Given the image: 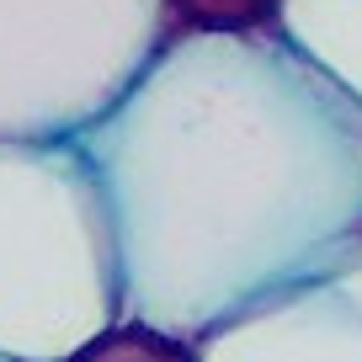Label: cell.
<instances>
[{
	"label": "cell",
	"mask_w": 362,
	"mask_h": 362,
	"mask_svg": "<svg viewBox=\"0 0 362 362\" xmlns=\"http://www.w3.org/2000/svg\"><path fill=\"white\" fill-rule=\"evenodd\" d=\"M176 33H272L283 0H165Z\"/></svg>",
	"instance_id": "7"
},
{
	"label": "cell",
	"mask_w": 362,
	"mask_h": 362,
	"mask_svg": "<svg viewBox=\"0 0 362 362\" xmlns=\"http://www.w3.org/2000/svg\"><path fill=\"white\" fill-rule=\"evenodd\" d=\"M117 320V245L80 149L0 144V362H64Z\"/></svg>",
	"instance_id": "2"
},
{
	"label": "cell",
	"mask_w": 362,
	"mask_h": 362,
	"mask_svg": "<svg viewBox=\"0 0 362 362\" xmlns=\"http://www.w3.org/2000/svg\"><path fill=\"white\" fill-rule=\"evenodd\" d=\"M123 320L203 341L362 235V107L277 33H176L75 139Z\"/></svg>",
	"instance_id": "1"
},
{
	"label": "cell",
	"mask_w": 362,
	"mask_h": 362,
	"mask_svg": "<svg viewBox=\"0 0 362 362\" xmlns=\"http://www.w3.org/2000/svg\"><path fill=\"white\" fill-rule=\"evenodd\" d=\"M203 362H362V235L341 256L224 320L197 341Z\"/></svg>",
	"instance_id": "4"
},
{
	"label": "cell",
	"mask_w": 362,
	"mask_h": 362,
	"mask_svg": "<svg viewBox=\"0 0 362 362\" xmlns=\"http://www.w3.org/2000/svg\"><path fill=\"white\" fill-rule=\"evenodd\" d=\"M64 362H203L197 341L155 330L144 320H117L112 330H102L96 341H86L80 351H69Z\"/></svg>",
	"instance_id": "6"
},
{
	"label": "cell",
	"mask_w": 362,
	"mask_h": 362,
	"mask_svg": "<svg viewBox=\"0 0 362 362\" xmlns=\"http://www.w3.org/2000/svg\"><path fill=\"white\" fill-rule=\"evenodd\" d=\"M170 37L165 0H0V144H75Z\"/></svg>",
	"instance_id": "3"
},
{
	"label": "cell",
	"mask_w": 362,
	"mask_h": 362,
	"mask_svg": "<svg viewBox=\"0 0 362 362\" xmlns=\"http://www.w3.org/2000/svg\"><path fill=\"white\" fill-rule=\"evenodd\" d=\"M272 33L362 107V0H283Z\"/></svg>",
	"instance_id": "5"
}]
</instances>
